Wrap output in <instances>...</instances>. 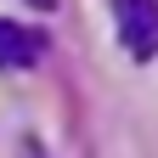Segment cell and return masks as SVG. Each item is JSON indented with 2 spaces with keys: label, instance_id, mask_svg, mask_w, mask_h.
Returning a JSON list of instances; mask_svg holds the SVG:
<instances>
[{
  "label": "cell",
  "instance_id": "cell-1",
  "mask_svg": "<svg viewBox=\"0 0 158 158\" xmlns=\"http://www.w3.org/2000/svg\"><path fill=\"white\" fill-rule=\"evenodd\" d=\"M118 40L135 62L158 56V0H118Z\"/></svg>",
  "mask_w": 158,
  "mask_h": 158
},
{
  "label": "cell",
  "instance_id": "cell-2",
  "mask_svg": "<svg viewBox=\"0 0 158 158\" xmlns=\"http://www.w3.org/2000/svg\"><path fill=\"white\" fill-rule=\"evenodd\" d=\"M40 56H45V34L0 17V68H34Z\"/></svg>",
  "mask_w": 158,
  "mask_h": 158
},
{
  "label": "cell",
  "instance_id": "cell-3",
  "mask_svg": "<svg viewBox=\"0 0 158 158\" xmlns=\"http://www.w3.org/2000/svg\"><path fill=\"white\" fill-rule=\"evenodd\" d=\"M23 158H45V147H40V141H23Z\"/></svg>",
  "mask_w": 158,
  "mask_h": 158
},
{
  "label": "cell",
  "instance_id": "cell-4",
  "mask_svg": "<svg viewBox=\"0 0 158 158\" xmlns=\"http://www.w3.org/2000/svg\"><path fill=\"white\" fill-rule=\"evenodd\" d=\"M28 6H40V11H51V6H56V0H28Z\"/></svg>",
  "mask_w": 158,
  "mask_h": 158
}]
</instances>
